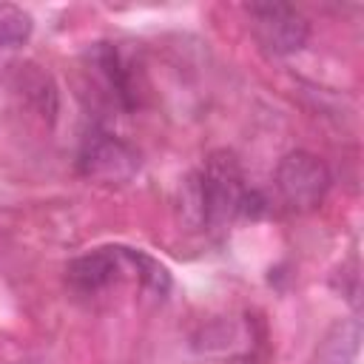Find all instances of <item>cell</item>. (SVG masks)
Returning <instances> with one entry per match:
<instances>
[{
    "instance_id": "6da1fadb",
    "label": "cell",
    "mask_w": 364,
    "mask_h": 364,
    "mask_svg": "<svg viewBox=\"0 0 364 364\" xmlns=\"http://www.w3.org/2000/svg\"><path fill=\"white\" fill-rule=\"evenodd\" d=\"M125 276H134L145 290L156 296H165L171 290V273L165 264H159L142 250L122 247V245L94 247L71 259L65 267V284L80 296H97L111 284L122 282Z\"/></svg>"
},
{
    "instance_id": "7a4b0ae2",
    "label": "cell",
    "mask_w": 364,
    "mask_h": 364,
    "mask_svg": "<svg viewBox=\"0 0 364 364\" xmlns=\"http://www.w3.org/2000/svg\"><path fill=\"white\" fill-rule=\"evenodd\" d=\"M196 219L208 228H225L236 216H247L253 191L245 185L239 159L230 151H213L188 185Z\"/></svg>"
},
{
    "instance_id": "3957f363",
    "label": "cell",
    "mask_w": 364,
    "mask_h": 364,
    "mask_svg": "<svg viewBox=\"0 0 364 364\" xmlns=\"http://www.w3.org/2000/svg\"><path fill=\"white\" fill-rule=\"evenodd\" d=\"M276 188L290 210H313L330 191V171L316 154L290 151L276 168Z\"/></svg>"
},
{
    "instance_id": "277c9868",
    "label": "cell",
    "mask_w": 364,
    "mask_h": 364,
    "mask_svg": "<svg viewBox=\"0 0 364 364\" xmlns=\"http://www.w3.org/2000/svg\"><path fill=\"white\" fill-rule=\"evenodd\" d=\"M77 165H80V173L88 179L105 182V185H119L136 173L139 154L117 134H111L105 128H91L80 145Z\"/></svg>"
},
{
    "instance_id": "5b68a950",
    "label": "cell",
    "mask_w": 364,
    "mask_h": 364,
    "mask_svg": "<svg viewBox=\"0 0 364 364\" xmlns=\"http://www.w3.org/2000/svg\"><path fill=\"white\" fill-rule=\"evenodd\" d=\"M250 26L259 40V46L276 57L296 54L307 46L310 23L307 17L284 3H262L250 6Z\"/></svg>"
},
{
    "instance_id": "8992f818",
    "label": "cell",
    "mask_w": 364,
    "mask_h": 364,
    "mask_svg": "<svg viewBox=\"0 0 364 364\" xmlns=\"http://www.w3.org/2000/svg\"><path fill=\"white\" fill-rule=\"evenodd\" d=\"M91 60V71L100 77L105 94L111 102H117L119 108H134L136 105V91H134V71L128 65V60L122 57V51L114 43H97L88 51Z\"/></svg>"
},
{
    "instance_id": "52a82bcc",
    "label": "cell",
    "mask_w": 364,
    "mask_h": 364,
    "mask_svg": "<svg viewBox=\"0 0 364 364\" xmlns=\"http://www.w3.org/2000/svg\"><path fill=\"white\" fill-rule=\"evenodd\" d=\"M34 31V20L26 9L0 3V60L20 51Z\"/></svg>"
}]
</instances>
